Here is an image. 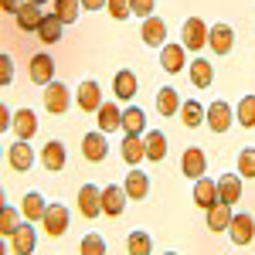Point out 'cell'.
<instances>
[{
	"mask_svg": "<svg viewBox=\"0 0 255 255\" xmlns=\"http://www.w3.org/2000/svg\"><path fill=\"white\" fill-rule=\"evenodd\" d=\"M126 252L129 255H150L153 252V242H150L146 232H133V235L126 238Z\"/></svg>",
	"mask_w": 255,
	"mask_h": 255,
	"instance_id": "cell-32",
	"label": "cell"
},
{
	"mask_svg": "<svg viewBox=\"0 0 255 255\" xmlns=\"http://www.w3.org/2000/svg\"><path fill=\"white\" fill-rule=\"evenodd\" d=\"M10 249L17 255H27L34 249V228H31V225H17L14 235H10Z\"/></svg>",
	"mask_w": 255,
	"mask_h": 255,
	"instance_id": "cell-25",
	"label": "cell"
},
{
	"mask_svg": "<svg viewBox=\"0 0 255 255\" xmlns=\"http://www.w3.org/2000/svg\"><path fill=\"white\" fill-rule=\"evenodd\" d=\"M79 106L85 109V113H99V106H102V92H99V85L92 79L79 85Z\"/></svg>",
	"mask_w": 255,
	"mask_h": 255,
	"instance_id": "cell-24",
	"label": "cell"
},
{
	"mask_svg": "<svg viewBox=\"0 0 255 255\" xmlns=\"http://www.w3.org/2000/svg\"><path fill=\"white\" fill-rule=\"evenodd\" d=\"M34 3H44V0H34Z\"/></svg>",
	"mask_w": 255,
	"mask_h": 255,
	"instance_id": "cell-46",
	"label": "cell"
},
{
	"mask_svg": "<svg viewBox=\"0 0 255 255\" xmlns=\"http://www.w3.org/2000/svg\"><path fill=\"white\" fill-rule=\"evenodd\" d=\"M184 51H187L184 44H163V48H160V65H163L170 75H177V72L187 65V55H184Z\"/></svg>",
	"mask_w": 255,
	"mask_h": 255,
	"instance_id": "cell-10",
	"label": "cell"
},
{
	"mask_svg": "<svg viewBox=\"0 0 255 255\" xmlns=\"http://www.w3.org/2000/svg\"><path fill=\"white\" fill-rule=\"evenodd\" d=\"M119 126H123V113H119V106L102 102V106H99V129H102V133H116Z\"/></svg>",
	"mask_w": 255,
	"mask_h": 255,
	"instance_id": "cell-23",
	"label": "cell"
},
{
	"mask_svg": "<svg viewBox=\"0 0 255 255\" xmlns=\"http://www.w3.org/2000/svg\"><path fill=\"white\" fill-rule=\"evenodd\" d=\"M44 211H48V204H44V197H41L38 191H31V194L24 197V218L38 221V218H44Z\"/></svg>",
	"mask_w": 255,
	"mask_h": 255,
	"instance_id": "cell-33",
	"label": "cell"
},
{
	"mask_svg": "<svg viewBox=\"0 0 255 255\" xmlns=\"http://www.w3.org/2000/svg\"><path fill=\"white\" fill-rule=\"evenodd\" d=\"M204 167H208V157H204V150H197V146L184 150V157H180V170L191 177V180L204 177Z\"/></svg>",
	"mask_w": 255,
	"mask_h": 255,
	"instance_id": "cell-7",
	"label": "cell"
},
{
	"mask_svg": "<svg viewBox=\"0 0 255 255\" xmlns=\"http://www.w3.org/2000/svg\"><path fill=\"white\" fill-rule=\"evenodd\" d=\"M228 235H232V242L235 245H249L255 235V221L252 215H235L232 218V225H228Z\"/></svg>",
	"mask_w": 255,
	"mask_h": 255,
	"instance_id": "cell-8",
	"label": "cell"
},
{
	"mask_svg": "<svg viewBox=\"0 0 255 255\" xmlns=\"http://www.w3.org/2000/svg\"><path fill=\"white\" fill-rule=\"evenodd\" d=\"M106 7H109V14H113L116 20H123V17H129V14H133V0H109Z\"/></svg>",
	"mask_w": 255,
	"mask_h": 255,
	"instance_id": "cell-39",
	"label": "cell"
},
{
	"mask_svg": "<svg viewBox=\"0 0 255 255\" xmlns=\"http://www.w3.org/2000/svg\"><path fill=\"white\" fill-rule=\"evenodd\" d=\"M106 252V242L99 235H85L82 238V255H102Z\"/></svg>",
	"mask_w": 255,
	"mask_h": 255,
	"instance_id": "cell-40",
	"label": "cell"
},
{
	"mask_svg": "<svg viewBox=\"0 0 255 255\" xmlns=\"http://www.w3.org/2000/svg\"><path fill=\"white\" fill-rule=\"evenodd\" d=\"M238 174L255 177V150H242V153H238Z\"/></svg>",
	"mask_w": 255,
	"mask_h": 255,
	"instance_id": "cell-38",
	"label": "cell"
},
{
	"mask_svg": "<svg viewBox=\"0 0 255 255\" xmlns=\"http://www.w3.org/2000/svg\"><path fill=\"white\" fill-rule=\"evenodd\" d=\"M232 204H225V201H218L208 208V228L211 232H228V225H232Z\"/></svg>",
	"mask_w": 255,
	"mask_h": 255,
	"instance_id": "cell-16",
	"label": "cell"
},
{
	"mask_svg": "<svg viewBox=\"0 0 255 255\" xmlns=\"http://www.w3.org/2000/svg\"><path fill=\"white\" fill-rule=\"evenodd\" d=\"M123 187H126V194L133 197V201H143V197L150 194V177L143 174V170H129Z\"/></svg>",
	"mask_w": 255,
	"mask_h": 255,
	"instance_id": "cell-22",
	"label": "cell"
},
{
	"mask_svg": "<svg viewBox=\"0 0 255 255\" xmlns=\"http://www.w3.org/2000/svg\"><path fill=\"white\" fill-rule=\"evenodd\" d=\"M218 201H225V204L242 201V174H225L218 180Z\"/></svg>",
	"mask_w": 255,
	"mask_h": 255,
	"instance_id": "cell-12",
	"label": "cell"
},
{
	"mask_svg": "<svg viewBox=\"0 0 255 255\" xmlns=\"http://www.w3.org/2000/svg\"><path fill=\"white\" fill-rule=\"evenodd\" d=\"M201 119H204V109H201V102H180V123L184 126H201Z\"/></svg>",
	"mask_w": 255,
	"mask_h": 255,
	"instance_id": "cell-34",
	"label": "cell"
},
{
	"mask_svg": "<svg viewBox=\"0 0 255 255\" xmlns=\"http://www.w3.org/2000/svg\"><path fill=\"white\" fill-rule=\"evenodd\" d=\"M126 187H119V184H113V187H102V215L109 218H119L123 215V208H126Z\"/></svg>",
	"mask_w": 255,
	"mask_h": 255,
	"instance_id": "cell-5",
	"label": "cell"
},
{
	"mask_svg": "<svg viewBox=\"0 0 255 255\" xmlns=\"http://www.w3.org/2000/svg\"><path fill=\"white\" fill-rule=\"evenodd\" d=\"M79 208L85 218H96L99 211H102V191H99L96 184H85L79 191Z\"/></svg>",
	"mask_w": 255,
	"mask_h": 255,
	"instance_id": "cell-13",
	"label": "cell"
},
{
	"mask_svg": "<svg viewBox=\"0 0 255 255\" xmlns=\"http://www.w3.org/2000/svg\"><path fill=\"white\" fill-rule=\"evenodd\" d=\"M106 153H109V143H106V136H102V129L82 136V157H85V160L99 163V160H106Z\"/></svg>",
	"mask_w": 255,
	"mask_h": 255,
	"instance_id": "cell-6",
	"label": "cell"
},
{
	"mask_svg": "<svg viewBox=\"0 0 255 255\" xmlns=\"http://www.w3.org/2000/svg\"><path fill=\"white\" fill-rule=\"evenodd\" d=\"M143 143H146V160H153V163H157V160L167 157V136H163L160 129H150Z\"/></svg>",
	"mask_w": 255,
	"mask_h": 255,
	"instance_id": "cell-28",
	"label": "cell"
},
{
	"mask_svg": "<svg viewBox=\"0 0 255 255\" xmlns=\"http://www.w3.org/2000/svg\"><path fill=\"white\" fill-rule=\"evenodd\" d=\"M194 201H197V208H211V204H218V180H208V177H197V184H194Z\"/></svg>",
	"mask_w": 255,
	"mask_h": 255,
	"instance_id": "cell-17",
	"label": "cell"
},
{
	"mask_svg": "<svg viewBox=\"0 0 255 255\" xmlns=\"http://www.w3.org/2000/svg\"><path fill=\"white\" fill-rule=\"evenodd\" d=\"M41 163H44V170H61V167L68 163V153H65V143H58V139L44 143V150H41Z\"/></svg>",
	"mask_w": 255,
	"mask_h": 255,
	"instance_id": "cell-14",
	"label": "cell"
},
{
	"mask_svg": "<svg viewBox=\"0 0 255 255\" xmlns=\"http://www.w3.org/2000/svg\"><path fill=\"white\" fill-rule=\"evenodd\" d=\"M24 3H27V0H0V7H3L7 14H17L20 7H24Z\"/></svg>",
	"mask_w": 255,
	"mask_h": 255,
	"instance_id": "cell-43",
	"label": "cell"
},
{
	"mask_svg": "<svg viewBox=\"0 0 255 255\" xmlns=\"http://www.w3.org/2000/svg\"><path fill=\"white\" fill-rule=\"evenodd\" d=\"M153 3H157V0H133V14H136V17H150V14H153Z\"/></svg>",
	"mask_w": 255,
	"mask_h": 255,
	"instance_id": "cell-42",
	"label": "cell"
},
{
	"mask_svg": "<svg viewBox=\"0 0 255 255\" xmlns=\"http://www.w3.org/2000/svg\"><path fill=\"white\" fill-rule=\"evenodd\" d=\"M180 31H184V48H187V51H201V48L208 44V24L201 17H187Z\"/></svg>",
	"mask_w": 255,
	"mask_h": 255,
	"instance_id": "cell-3",
	"label": "cell"
},
{
	"mask_svg": "<svg viewBox=\"0 0 255 255\" xmlns=\"http://www.w3.org/2000/svg\"><path fill=\"white\" fill-rule=\"evenodd\" d=\"M238 123L245 126V129H252L255 126V96H245L242 102H238Z\"/></svg>",
	"mask_w": 255,
	"mask_h": 255,
	"instance_id": "cell-35",
	"label": "cell"
},
{
	"mask_svg": "<svg viewBox=\"0 0 255 255\" xmlns=\"http://www.w3.org/2000/svg\"><path fill=\"white\" fill-rule=\"evenodd\" d=\"M68 102H72V96H68V85H65V82H48V85H44V109H48V113L61 116V113L68 109Z\"/></svg>",
	"mask_w": 255,
	"mask_h": 255,
	"instance_id": "cell-1",
	"label": "cell"
},
{
	"mask_svg": "<svg viewBox=\"0 0 255 255\" xmlns=\"http://www.w3.org/2000/svg\"><path fill=\"white\" fill-rule=\"evenodd\" d=\"M143 41L150 44V48H163L167 44V24L160 17H143Z\"/></svg>",
	"mask_w": 255,
	"mask_h": 255,
	"instance_id": "cell-11",
	"label": "cell"
},
{
	"mask_svg": "<svg viewBox=\"0 0 255 255\" xmlns=\"http://www.w3.org/2000/svg\"><path fill=\"white\" fill-rule=\"evenodd\" d=\"M123 160L126 163H143L146 160V143H143V136H129L126 133V139H123Z\"/></svg>",
	"mask_w": 255,
	"mask_h": 255,
	"instance_id": "cell-26",
	"label": "cell"
},
{
	"mask_svg": "<svg viewBox=\"0 0 255 255\" xmlns=\"http://www.w3.org/2000/svg\"><path fill=\"white\" fill-rule=\"evenodd\" d=\"M211 79H215V68L208 65V61H191V85H197V89H208L211 85Z\"/></svg>",
	"mask_w": 255,
	"mask_h": 255,
	"instance_id": "cell-30",
	"label": "cell"
},
{
	"mask_svg": "<svg viewBox=\"0 0 255 255\" xmlns=\"http://www.w3.org/2000/svg\"><path fill=\"white\" fill-rule=\"evenodd\" d=\"M14 17H17V27H20V31H38L41 20H44V14H41V3L27 0V3L20 7L17 14H14Z\"/></svg>",
	"mask_w": 255,
	"mask_h": 255,
	"instance_id": "cell-15",
	"label": "cell"
},
{
	"mask_svg": "<svg viewBox=\"0 0 255 255\" xmlns=\"http://www.w3.org/2000/svg\"><path fill=\"white\" fill-rule=\"evenodd\" d=\"M7 160H10V167H14V170H27V167L34 163V150H31V143H27V139L14 143V146L7 150Z\"/></svg>",
	"mask_w": 255,
	"mask_h": 255,
	"instance_id": "cell-20",
	"label": "cell"
},
{
	"mask_svg": "<svg viewBox=\"0 0 255 255\" xmlns=\"http://www.w3.org/2000/svg\"><path fill=\"white\" fill-rule=\"evenodd\" d=\"M14 119H10V113H7V106H0V129H7Z\"/></svg>",
	"mask_w": 255,
	"mask_h": 255,
	"instance_id": "cell-44",
	"label": "cell"
},
{
	"mask_svg": "<svg viewBox=\"0 0 255 255\" xmlns=\"http://www.w3.org/2000/svg\"><path fill=\"white\" fill-rule=\"evenodd\" d=\"M14 228H17V211H14V208L7 204V208L0 211V235L10 238V235H14Z\"/></svg>",
	"mask_w": 255,
	"mask_h": 255,
	"instance_id": "cell-37",
	"label": "cell"
},
{
	"mask_svg": "<svg viewBox=\"0 0 255 255\" xmlns=\"http://www.w3.org/2000/svg\"><path fill=\"white\" fill-rule=\"evenodd\" d=\"M113 89H116L119 99H133L136 96V75H133L129 68H119L116 79H113Z\"/></svg>",
	"mask_w": 255,
	"mask_h": 255,
	"instance_id": "cell-27",
	"label": "cell"
},
{
	"mask_svg": "<svg viewBox=\"0 0 255 255\" xmlns=\"http://www.w3.org/2000/svg\"><path fill=\"white\" fill-rule=\"evenodd\" d=\"M79 3L82 0H55V14H58L65 24H75V17H79Z\"/></svg>",
	"mask_w": 255,
	"mask_h": 255,
	"instance_id": "cell-36",
	"label": "cell"
},
{
	"mask_svg": "<svg viewBox=\"0 0 255 255\" xmlns=\"http://www.w3.org/2000/svg\"><path fill=\"white\" fill-rule=\"evenodd\" d=\"M41 221H44V235L61 238L68 232V208H65V204H48V211H44Z\"/></svg>",
	"mask_w": 255,
	"mask_h": 255,
	"instance_id": "cell-2",
	"label": "cell"
},
{
	"mask_svg": "<svg viewBox=\"0 0 255 255\" xmlns=\"http://www.w3.org/2000/svg\"><path fill=\"white\" fill-rule=\"evenodd\" d=\"M157 113L160 116H174V113H180V96H177L174 89H160L157 92Z\"/></svg>",
	"mask_w": 255,
	"mask_h": 255,
	"instance_id": "cell-29",
	"label": "cell"
},
{
	"mask_svg": "<svg viewBox=\"0 0 255 255\" xmlns=\"http://www.w3.org/2000/svg\"><path fill=\"white\" fill-rule=\"evenodd\" d=\"M208 44L215 48V55H228L232 44H235V31H232L228 24H215V27L208 31Z\"/></svg>",
	"mask_w": 255,
	"mask_h": 255,
	"instance_id": "cell-9",
	"label": "cell"
},
{
	"mask_svg": "<svg viewBox=\"0 0 255 255\" xmlns=\"http://www.w3.org/2000/svg\"><path fill=\"white\" fill-rule=\"evenodd\" d=\"M143 126H146L143 109H126V113H123V129H126L129 136H143Z\"/></svg>",
	"mask_w": 255,
	"mask_h": 255,
	"instance_id": "cell-31",
	"label": "cell"
},
{
	"mask_svg": "<svg viewBox=\"0 0 255 255\" xmlns=\"http://www.w3.org/2000/svg\"><path fill=\"white\" fill-rule=\"evenodd\" d=\"M109 0H82V7H89V10H99V7H106Z\"/></svg>",
	"mask_w": 255,
	"mask_h": 255,
	"instance_id": "cell-45",
	"label": "cell"
},
{
	"mask_svg": "<svg viewBox=\"0 0 255 255\" xmlns=\"http://www.w3.org/2000/svg\"><path fill=\"white\" fill-rule=\"evenodd\" d=\"M14 82V65H10V55H0V85H10Z\"/></svg>",
	"mask_w": 255,
	"mask_h": 255,
	"instance_id": "cell-41",
	"label": "cell"
},
{
	"mask_svg": "<svg viewBox=\"0 0 255 255\" xmlns=\"http://www.w3.org/2000/svg\"><path fill=\"white\" fill-rule=\"evenodd\" d=\"M27 72H31V82H34V85H48L51 75H55V61L48 58V55H34Z\"/></svg>",
	"mask_w": 255,
	"mask_h": 255,
	"instance_id": "cell-19",
	"label": "cell"
},
{
	"mask_svg": "<svg viewBox=\"0 0 255 255\" xmlns=\"http://www.w3.org/2000/svg\"><path fill=\"white\" fill-rule=\"evenodd\" d=\"M14 133H17L20 139L38 136V116H34L31 109H17V113H14Z\"/></svg>",
	"mask_w": 255,
	"mask_h": 255,
	"instance_id": "cell-21",
	"label": "cell"
},
{
	"mask_svg": "<svg viewBox=\"0 0 255 255\" xmlns=\"http://www.w3.org/2000/svg\"><path fill=\"white\" fill-rule=\"evenodd\" d=\"M61 34H65V20L58 14H44V20H41V27H38V38L44 44H55V41H61Z\"/></svg>",
	"mask_w": 255,
	"mask_h": 255,
	"instance_id": "cell-18",
	"label": "cell"
},
{
	"mask_svg": "<svg viewBox=\"0 0 255 255\" xmlns=\"http://www.w3.org/2000/svg\"><path fill=\"white\" fill-rule=\"evenodd\" d=\"M232 106L228 102H211L208 109H204V123L215 129V133H228V126H232Z\"/></svg>",
	"mask_w": 255,
	"mask_h": 255,
	"instance_id": "cell-4",
	"label": "cell"
}]
</instances>
